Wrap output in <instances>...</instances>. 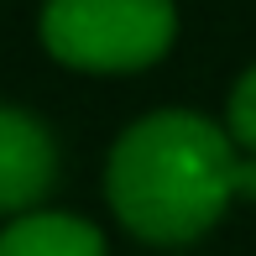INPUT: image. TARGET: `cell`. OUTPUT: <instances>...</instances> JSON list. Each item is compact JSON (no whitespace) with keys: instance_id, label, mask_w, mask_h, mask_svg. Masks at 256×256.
Instances as JSON below:
<instances>
[{"instance_id":"5","label":"cell","mask_w":256,"mask_h":256,"mask_svg":"<svg viewBox=\"0 0 256 256\" xmlns=\"http://www.w3.org/2000/svg\"><path fill=\"white\" fill-rule=\"evenodd\" d=\"M225 131H230V142H236V146L256 152V63L236 78V89H230V104H225Z\"/></svg>"},{"instance_id":"6","label":"cell","mask_w":256,"mask_h":256,"mask_svg":"<svg viewBox=\"0 0 256 256\" xmlns=\"http://www.w3.org/2000/svg\"><path fill=\"white\" fill-rule=\"evenodd\" d=\"M236 194H240V199H256V157H240V172H236Z\"/></svg>"},{"instance_id":"2","label":"cell","mask_w":256,"mask_h":256,"mask_svg":"<svg viewBox=\"0 0 256 256\" xmlns=\"http://www.w3.org/2000/svg\"><path fill=\"white\" fill-rule=\"evenodd\" d=\"M172 0H48L42 48L63 68L84 74H136L172 48Z\"/></svg>"},{"instance_id":"4","label":"cell","mask_w":256,"mask_h":256,"mask_svg":"<svg viewBox=\"0 0 256 256\" xmlns=\"http://www.w3.org/2000/svg\"><path fill=\"white\" fill-rule=\"evenodd\" d=\"M0 256H104V236L84 214L32 209L0 230Z\"/></svg>"},{"instance_id":"1","label":"cell","mask_w":256,"mask_h":256,"mask_svg":"<svg viewBox=\"0 0 256 256\" xmlns=\"http://www.w3.org/2000/svg\"><path fill=\"white\" fill-rule=\"evenodd\" d=\"M236 142L194 110H152L126 126L104 162V199L146 246H188L209 236L236 199Z\"/></svg>"},{"instance_id":"3","label":"cell","mask_w":256,"mask_h":256,"mask_svg":"<svg viewBox=\"0 0 256 256\" xmlns=\"http://www.w3.org/2000/svg\"><path fill=\"white\" fill-rule=\"evenodd\" d=\"M58 183V142L32 110L0 104V214H32Z\"/></svg>"}]
</instances>
